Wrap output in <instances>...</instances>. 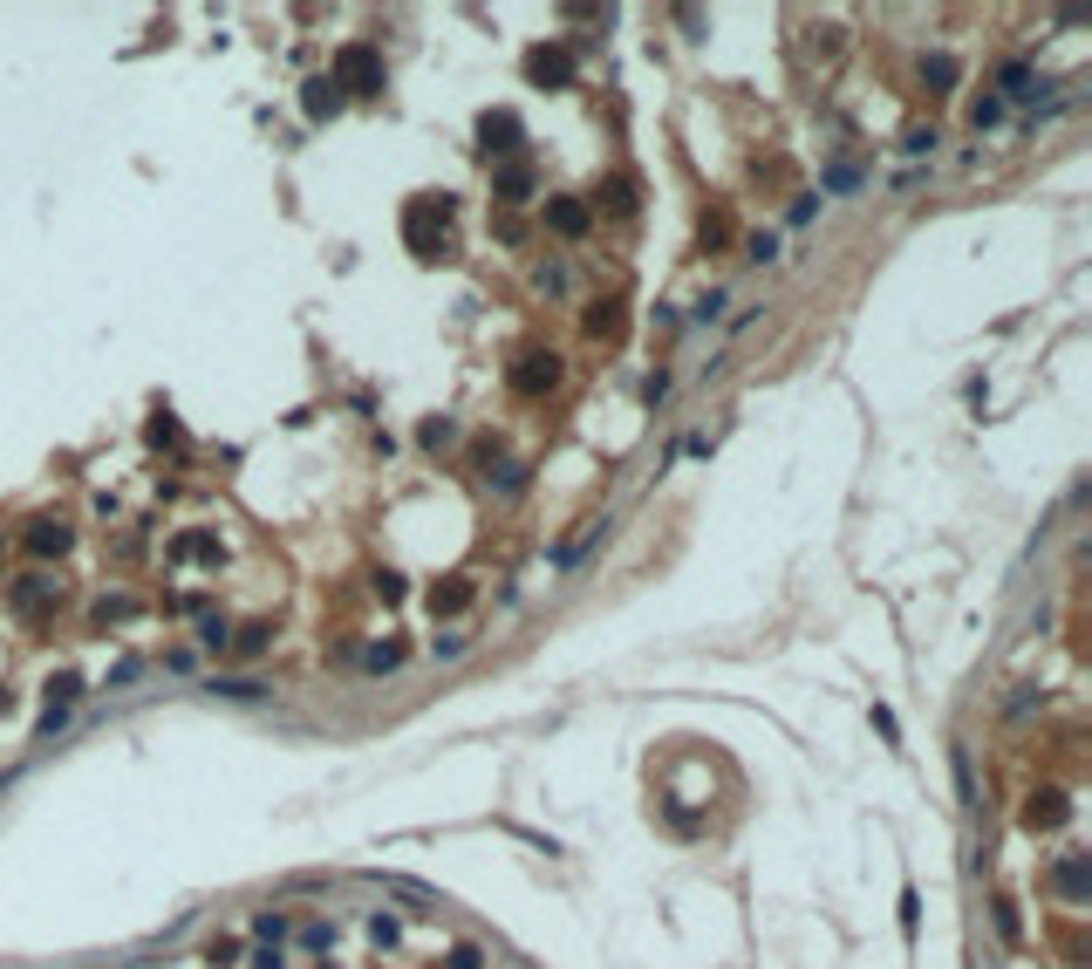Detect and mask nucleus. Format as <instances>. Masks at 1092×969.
I'll list each match as a JSON object with an SVG mask.
<instances>
[{
    "label": "nucleus",
    "mask_w": 1092,
    "mask_h": 969,
    "mask_svg": "<svg viewBox=\"0 0 1092 969\" xmlns=\"http://www.w3.org/2000/svg\"><path fill=\"white\" fill-rule=\"evenodd\" d=\"M444 219H451V198H417V205L403 212V239H410L417 260H444V253H451Z\"/></svg>",
    "instance_id": "1"
},
{
    "label": "nucleus",
    "mask_w": 1092,
    "mask_h": 969,
    "mask_svg": "<svg viewBox=\"0 0 1092 969\" xmlns=\"http://www.w3.org/2000/svg\"><path fill=\"white\" fill-rule=\"evenodd\" d=\"M335 89H349V96H376L383 89V55L369 48V41H349V48H335Z\"/></svg>",
    "instance_id": "2"
},
{
    "label": "nucleus",
    "mask_w": 1092,
    "mask_h": 969,
    "mask_svg": "<svg viewBox=\"0 0 1092 969\" xmlns=\"http://www.w3.org/2000/svg\"><path fill=\"white\" fill-rule=\"evenodd\" d=\"M526 82H533V89H567V82H574V48H560V41L526 48Z\"/></svg>",
    "instance_id": "3"
},
{
    "label": "nucleus",
    "mask_w": 1092,
    "mask_h": 969,
    "mask_svg": "<svg viewBox=\"0 0 1092 969\" xmlns=\"http://www.w3.org/2000/svg\"><path fill=\"white\" fill-rule=\"evenodd\" d=\"M553 383H560V355H553V349H526V355H519V369H512V389H519V396H546Z\"/></svg>",
    "instance_id": "4"
},
{
    "label": "nucleus",
    "mask_w": 1092,
    "mask_h": 969,
    "mask_svg": "<svg viewBox=\"0 0 1092 969\" xmlns=\"http://www.w3.org/2000/svg\"><path fill=\"white\" fill-rule=\"evenodd\" d=\"M1065 819H1072L1065 792H1031V799H1024V826H1031V833H1058Z\"/></svg>",
    "instance_id": "5"
},
{
    "label": "nucleus",
    "mask_w": 1092,
    "mask_h": 969,
    "mask_svg": "<svg viewBox=\"0 0 1092 969\" xmlns=\"http://www.w3.org/2000/svg\"><path fill=\"white\" fill-rule=\"evenodd\" d=\"M478 137H485V144H478L485 157H506L512 144H519V117H512V110H485V117H478Z\"/></svg>",
    "instance_id": "6"
},
{
    "label": "nucleus",
    "mask_w": 1092,
    "mask_h": 969,
    "mask_svg": "<svg viewBox=\"0 0 1092 969\" xmlns=\"http://www.w3.org/2000/svg\"><path fill=\"white\" fill-rule=\"evenodd\" d=\"M471 601H478V587H471L465 574H451V581H437V587H430V615H444V621H451V615H465Z\"/></svg>",
    "instance_id": "7"
},
{
    "label": "nucleus",
    "mask_w": 1092,
    "mask_h": 969,
    "mask_svg": "<svg viewBox=\"0 0 1092 969\" xmlns=\"http://www.w3.org/2000/svg\"><path fill=\"white\" fill-rule=\"evenodd\" d=\"M69 540H76L69 519H28V553H41V560L48 553H69Z\"/></svg>",
    "instance_id": "8"
},
{
    "label": "nucleus",
    "mask_w": 1092,
    "mask_h": 969,
    "mask_svg": "<svg viewBox=\"0 0 1092 969\" xmlns=\"http://www.w3.org/2000/svg\"><path fill=\"white\" fill-rule=\"evenodd\" d=\"M949 778H956V806L976 813L983 799H976V765H970V744H949Z\"/></svg>",
    "instance_id": "9"
},
{
    "label": "nucleus",
    "mask_w": 1092,
    "mask_h": 969,
    "mask_svg": "<svg viewBox=\"0 0 1092 969\" xmlns=\"http://www.w3.org/2000/svg\"><path fill=\"white\" fill-rule=\"evenodd\" d=\"M546 226H553L560 239H581L587 233V205H581V198H546Z\"/></svg>",
    "instance_id": "10"
},
{
    "label": "nucleus",
    "mask_w": 1092,
    "mask_h": 969,
    "mask_svg": "<svg viewBox=\"0 0 1092 969\" xmlns=\"http://www.w3.org/2000/svg\"><path fill=\"white\" fill-rule=\"evenodd\" d=\"M301 110H308L314 123H328V117H335V110H342V89H335V82H328V76H314L308 89H301Z\"/></svg>",
    "instance_id": "11"
},
{
    "label": "nucleus",
    "mask_w": 1092,
    "mask_h": 969,
    "mask_svg": "<svg viewBox=\"0 0 1092 969\" xmlns=\"http://www.w3.org/2000/svg\"><path fill=\"white\" fill-rule=\"evenodd\" d=\"M55 601H62V581H21L14 587V608H21V615H41V608H55Z\"/></svg>",
    "instance_id": "12"
},
{
    "label": "nucleus",
    "mask_w": 1092,
    "mask_h": 969,
    "mask_svg": "<svg viewBox=\"0 0 1092 969\" xmlns=\"http://www.w3.org/2000/svg\"><path fill=\"white\" fill-rule=\"evenodd\" d=\"M492 192L512 198V205H526V198H533V171H526V164H499V171H492Z\"/></svg>",
    "instance_id": "13"
},
{
    "label": "nucleus",
    "mask_w": 1092,
    "mask_h": 969,
    "mask_svg": "<svg viewBox=\"0 0 1092 969\" xmlns=\"http://www.w3.org/2000/svg\"><path fill=\"white\" fill-rule=\"evenodd\" d=\"M205 690L226 697V703H260V697H267V683H253V676H212Z\"/></svg>",
    "instance_id": "14"
},
{
    "label": "nucleus",
    "mask_w": 1092,
    "mask_h": 969,
    "mask_svg": "<svg viewBox=\"0 0 1092 969\" xmlns=\"http://www.w3.org/2000/svg\"><path fill=\"white\" fill-rule=\"evenodd\" d=\"M485 485H492L499 499H519V492H526V465H485Z\"/></svg>",
    "instance_id": "15"
},
{
    "label": "nucleus",
    "mask_w": 1092,
    "mask_h": 969,
    "mask_svg": "<svg viewBox=\"0 0 1092 969\" xmlns=\"http://www.w3.org/2000/svg\"><path fill=\"white\" fill-rule=\"evenodd\" d=\"M587 335H601V342L622 335V301H594V308H587Z\"/></svg>",
    "instance_id": "16"
},
{
    "label": "nucleus",
    "mask_w": 1092,
    "mask_h": 969,
    "mask_svg": "<svg viewBox=\"0 0 1092 969\" xmlns=\"http://www.w3.org/2000/svg\"><path fill=\"white\" fill-rule=\"evenodd\" d=\"M956 76H963L956 55H922V82H929V89H956Z\"/></svg>",
    "instance_id": "17"
},
{
    "label": "nucleus",
    "mask_w": 1092,
    "mask_h": 969,
    "mask_svg": "<svg viewBox=\"0 0 1092 969\" xmlns=\"http://www.w3.org/2000/svg\"><path fill=\"white\" fill-rule=\"evenodd\" d=\"M171 560H219V540H205V533H185V540H171Z\"/></svg>",
    "instance_id": "18"
},
{
    "label": "nucleus",
    "mask_w": 1092,
    "mask_h": 969,
    "mask_svg": "<svg viewBox=\"0 0 1092 969\" xmlns=\"http://www.w3.org/2000/svg\"><path fill=\"white\" fill-rule=\"evenodd\" d=\"M601 205H608V212H635V178H608V185H601Z\"/></svg>",
    "instance_id": "19"
},
{
    "label": "nucleus",
    "mask_w": 1092,
    "mask_h": 969,
    "mask_svg": "<svg viewBox=\"0 0 1092 969\" xmlns=\"http://www.w3.org/2000/svg\"><path fill=\"white\" fill-rule=\"evenodd\" d=\"M997 82H1004V96H1031V82H1038V76H1031V62H1004V76H997ZM1004 96H997V103H1004Z\"/></svg>",
    "instance_id": "20"
},
{
    "label": "nucleus",
    "mask_w": 1092,
    "mask_h": 969,
    "mask_svg": "<svg viewBox=\"0 0 1092 969\" xmlns=\"http://www.w3.org/2000/svg\"><path fill=\"white\" fill-rule=\"evenodd\" d=\"M1058 894H1086V860H1058Z\"/></svg>",
    "instance_id": "21"
},
{
    "label": "nucleus",
    "mask_w": 1092,
    "mask_h": 969,
    "mask_svg": "<svg viewBox=\"0 0 1092 969\" xmlns=\"http://www.w3.org/2000/svg\"><path fill=\"white\" fill-rule=\"evenodd\" d=\"M137 615V601L130 594H117V601H96V628H110V621H130Z\"/></svg>",
    "instance_id": "22"
},
{
    "label": "nucleus",
    "mask_w": 1092,
    "mask_h": 969,
    "mask_svg": "<svg viewBox=\"0 0 1092 969\" xmlns=\"http://www.w3.org/2000/svg\"><path fill=\"white\" fill-rule=\"evenodd\" d=\"M390 894H410V901H437V888H424V881H403V874H376Z\"/></svg>",
    "instance_id": "23"
},
{
    "label": "nucleus",
    "mask_w": 1092,
    "mask_h": 969,
    "mask_svg": "<svg viewBox=\"0 0 1092 969\" xmlns=\"http://www.w3.org/2000/svg\"><path fill=\"white\" fill-rule=\"evenodd\" d=\"M936 144H942L936 130H908V137H901L895 151H901V157H929V151H936Z\"/></svg>",
    "instance_id": "24"
},
{
    "label": "nucleus",
    "mask_w": 1092,
    "mask_h": 969,
    "mask_svg": "<svg viewBox=\"0 0 1092 969\" xmlns=\"http://www.w3.org/2000/svg\"><path fill=\"white\" fill-rule=\"evenodd\" d=\"M76 697H82V676H69V669H62V676L48 683V703H62V710H69Z\"/></svg>",
    "instance_id": "25"
},
{
    "label": "nucleus",
    "mask_w": 1092,
    "mask_h": 969,
    "mask_svg": "<svg viewBox=\"0 0 1092 969\" xmlns=\"http://www.w3.org/2000/svg\"><path fill=\"white\" fill-rule=\"evenodd\" d=\"M417 437L437 451V444H451V437H458V424H451V417H424V430H417Z\"/></svg>",
    "instance_id": "26"
},
{
    "label": "nucleus",
    "mask_w": 1092,
    "mask_h": 969,
    "mask_svg": "<svg viewBox=\"0 0 1092 969\" xmlns=\"http://www.w3.org/2000/svg\"><path fill=\"white\" fill-rule=\"evenodd\" d=\"M267 642H273V628H267V621H253V628L239 635V656H267Z\"/></svg>",
    "instance_id": "27"
},
{
    "label": "nucleus",
    "mask_w": 1092,
    "mask_h": 969,
    "mask_svg": "<svg viewBox=\"0 0 1092 969\" xmlns=\"http://www.w3.org/2000/svg\"><path fill=\"white\" fill-rule=\"evenodd\" d=\"M369 669H376V676H383V669H396V662H403V642H376V649H369Z\"/></svg>",
    "instance_id": "28"
},
{
    "label": "nucleus",
    "mask_w": 1092,
    "mask_h": 969,
    "mask_svg": "<svg viewBox=\"0 0 1092 969\" xmlns=\"http://www.w3.org/2000/svg\"><path fill=\"white\" fill-rule=\"evenodd\" d=\"M744 260H758V267H765V260H779V239H772V233H751V239H744Z\"/></svg>",
    "instance_id": "29"
},
{
    "label": "nucleus",
    "mask_w": 1092,
    "mask_h": 969,
    "mask_svg": "<svg viewBox=\"0 0 1092 969\" xmlns=\"http://www.w3.org/2000/svg\"><path fill=\"white\" fill-rule=\"evenodd\" d=\"M970 123H976V130H990V123H1004V103H997V96H983V103H976V110H970Z\"/></svg>",
    "instance_id": "30"
},
{
    "label": "nucleus",
    "mask_w": 1092,
    "mask_h": 969,
    "mask_svg": "<svg viewBox=\"0 0 1092 969\" xmlns=\"http://www.w3.org/2000/svg\"><path fill=\"white\" fill-rule=\"evenodd\" d=\"M198 642H205V649H226V621L205 615V621H198Z\"/></svg>",
    "instance_id": "31"
},
{
    "label": "nucleus",
    "mask_w": 1092,
    "mask_h": 969,
    "mask_svg": "<svg viewBox=\"0 0 1092 969\" xmlns=\"http://www.w3.org/2000/svg\"><path fill=\"white\" fill-rule=\"evenodd\" d=\"M253 935H267V942H280V935H287V915H280V908H267V915L253 922Z\"/></svg>",
    "instance_id": "32"
},
{
    "label": "nucleus",
    "mask_w": 1092,
    "mask_h": 969,
    "mask_svg": "<svg viewBox=\"0 0 1092 969\" xmlns=\"http://www.w3.org/2000/svg\"><path fill=\"white\" fill-rule=\"evenodd\" d=\"M151 444H185V430L171 424V417H151Z\"/></svg>",
    "instance_id": "33"
},
{
    "label": "nucleus",
    "mask_w": 1092,
    "mask_h": 969,
    "mask_svg": "<svg viewBox=\"0 0 1092 969\" xmlns=\"http://www.w3.org/2000/svg\"><path fill=\"white\" fill-rule=\"evenodd\" d=\"M997 935H1004V942H1017V935H1024V929H1017V908H1011V901H997Z\"/></svg>",
    "instance_id": "34"
},
{
    "label": "nucleus",
    "mask_w": 1092,
    "mask_h": 969,
    "mask_svg": "<svg viewBox=\"0 0 1092 969\" xmlns=\"http://www.w3.org/2000/svg\"><path fill=\"white\" fill-rule=\"evenodd\" d=\"M860 185V171H847V164H833V171H826V192H854Z\"/></svg>",
    "instance_id": "35"
},
{
    "label": "nucleus",
    "mask_w": 1092,
    "mask_h": 969,
    "mask_svg": "<svg viewBox=\"0 0 1092 969\" xmlns=\"http://www.w3.org/2000/svg\"><path fill=\"white\" fill-rule=\"evenodd\" d=\"M458 649H465V635H430V656H437V662H451Z\"/></svg>",
    "instance_id": "36"
},
{
    "label": "nucleus",
    "mask_w": 1092,
    "mask_h": 969,
    "mask_svg": "<svg viewBox=\"0 0 1092 969\" xmlns=\"http://www.w3.org/2000/svg\"><path fill=\"white\" fill-rule=\"evenodd\" d=\"M915 922H922V894H915V888H908V894H901V929H908V935H915Z\"/></svg>",
    "instance_id": "37"
},
{
    "label": "nucleus",
    "mask_w": 1092,
    "mask_h": 969,
    "mask_svg": "<svg viewBox=\"0 0 1092 969\" xmlns=\"http://www.w3.org/2000/svg\"><path fill=\"white\" fill-rule=\"evenodd\" d=\"M62 724H69V710H62V703H48V710H41V731H35V737H55Z\"/></svg>",
    "instance_id": "38"
},
{
    "label": "nucleus",
    "mask_w": 1092,
    "mask_h": 969,
    "mask_svg": "<svg viewBox=\"0 0 1092 969\" xmlns=\"http://www.w3.org/2000/svg\"><path fill=\"white\" fill-rule=\"evenodd\" d=\"M137 676H144V662H137V656H123L117 669H110V683H117V690H123V683H137Z\"/></svg>",
    "instance_id": "39"
},
{
    "label": "nucleus",
    "mask_w": 1092,
    "mask_h": 969,
    "mask_svg": "<svg viewBox=\"0 0 1092 969\" xmlns=\"http://www.w3.org/2000/svg\"><path fill=\"white\" fill-rule=\"evenodd\" d=\"M376 594H383V601H403L410 587H403V574H376Z\"/></svg>",
    "instance_id": "40"
},
{
    "label": "nucleus",
    "mask_w": 1092,
    "mask_h": 969,
    "mask_svg": "<svg viewBox=\"0 0 1092 969\" xmlns=\"http://www.w3.org/2000/svg\"><path fill=\"white\" fill-rule=\"evenodd\" d=\"M451 969H485V956H478L471 942H458V949H451Z\"/></svg>",
    "instance_id": "41"
},
{
    "label": "nucleus",
    "mask_w": 1092,
    "mask_h": 969,
    "mask_svg": "<svg viewBox=\"0 0 1092 969\" xmlns=\"http://www.w3.org/2000/svg\"><path fill=\"white\" fill-rule=\"evenodd\" d=\"M819 212V192H806V198H792V226H806V219H813Z\"/></svg>",
    "instance_id": "42"
},
{
    "label": "nucleus",
    "mask_w": 1092,
    "mask_h": 969,
    "mask_svg": "<svg viewBox=\"0 0 1092 969\" xmlns=\"http://www.w3.org/2000/svg\"><path fill=\"white\" fill-rule=\"evenodd\" d=\"M663 396H669V376H663V369H656V376L642 383V403H663Z\"/></svg>",
    "instance_id": "43"
},
{
    "label": "nucleus",
    "mask_w": 1092,
    "mask_h": 969,
    "mask_svg": "<svg viewBox=\"0 0 1092 969\" xmlns=\"http://www.w3.org/2000/svg\"><path fill=\"white\" fill-rule=\"evenodd\" d=\"M7 710H14V697H7V690H0V717H7Z\"/></svg>",
    "instance_id": "44"
}]
</instances>
